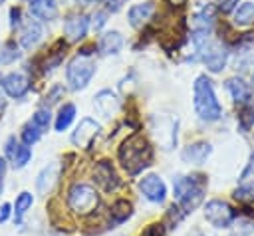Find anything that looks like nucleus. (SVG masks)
<instances>
[{
    "instance_id": "1",
    "label": "nucleus",
    "mask_w": 254,
    "mask_h": 236,
    "mask_svg": "<svg viewBox=\"0 0 254 236\" xmlns=\"http://www.w3.org/2000/svg\"><path fill=\"white\" fill-rule=\"evenodd\" d=\"M117 159H119L123 171H127V175L135 177V175L143 173V169H147L153 163V147L143 135L133 133L119 145Z\"/></svg>"
},
{
    "instance_id": "2",
    "label": "nucleus",
    "mask_w": 254,
    "mask_h": 236,
    "mask_svg": "<svg viewBox=\"0 0 254 236\" xmlns=\"http://www.w3.org/2000/svg\"><path fill=\"white\" fill-rule=\"evenodd\" d=\"M173 190L177 198V206L183 210V214L194 212L202 200L206 190V177L204 175H181L173 180Z\"/></svg>"
},
{
    "instance_id": "3",
    "label": "nucleus",
    "mask_w": 254,
    "mask_h": 236,
    "mask_svg": "<svg viewBox=\"0 0 254 236\" xmlns=\"http://www.w3.org/2000/svg\"><path fill=\"white\" fill-rule=\"evenodd\" d=\"M192 103H194V111L198 115V119L212 123L218 121L222 115V107L216 99L212 81L206 75H198L192 83Z\"/></svg>"
},
{
    "instance_id": "4",
    "label": "nucleus",
    "mask_w": 254,
    "mask_h": 236,
    "mask_svg": "<svg viewBox=\"0 0 254 236\" xmlns=\"http://www.w3.org/2000/svg\"><path fill=\"white\" fill-rule=\"evenodd\" d=\"M95 73V58H93V52L91 48H81L79 54H75L67 67H65V77H67V83H69V89L73 91H79V89H85L91 81Z\"/></svg>"
},
{
    "instance_id": "5",
    "label": "nucleus",
    "mask_w": 254,
    "mask_h": 236,
    "mask_svg": "<svg viewBox=\"0 0 254 236\" xmlns=\"http://www.w3.org/2000/svg\"><path fill=\"white\" fill-rule=\"evenodd\" d=\"M67 206L73 214L87 216V214L95 212V208L99 206V194L91 184L75 182V184H71V188L67 192Z\"/></svg>"
},
{
    "instance_id": "6",
    "label": "nucleus",
    "mask_w": 254,
    "mask_h": 236,
    "mask_svg": "<svg viewBox=\"0 0 254 236\" xmlns=\"http://www.w3.org/2000/svg\"><path fill=\"white\" fill-rule=\"evenodd\" d=\"M204 218L214 228H228L236 220V212L228 202L212 198L204 204Z\"/></svg>"
},
{
    "instance_id": "7",
    "label": "nucleus",
    "mask_w": 254,
    "mask_h": 236,
    "mask_svg": "<svg viewBox=\"0 0 254 236\" xmlns=\"http://www.w3.org/2000/svg\"><path fill=\"white\" fill-rule=\"evenodd\" d=\"M93 182L103 190V192H113L121 186V178L115 171V167L111 165V161L101 159L95 163L93 167Z\"/></svg>"
},
{
    "instance_id": "8",
    "label": "nucleus",
    "mask_w": 254,
    "mask_h": 236,
    "mask_svg": "<svg viewBox=\"0 0 254 236\" xmlns=\"http://www.w3.org/2000/svg\"><path fill=\"white\" fill-rule=\"evenodd\" d=\"M198 54H200V58H202L206 69L212 71V73L224 69V65H226V61H228V50H226L222 44H218V42H206V44L198 50Z\"/></svg>"
},
{
    "instance_id": "9",
    "label": "nucleus",
    "mask_w": 254,
    "mask_h": 236,
    "mask_svg": "<svg viewBox=\"0 0 254 236\" xmlns=\"http://www.w3.org/2000/svg\"><path fill=\"white\" fill-rule=\"evenodd\" d=\"M99 131H101V125H99L95 119L83 117V119L77 123L75 131L71 133V143H73L75 147H79V149H87V147H91V143H93V139H95V135H97Z\"/></svg>"
},
{
    "instance_id": "10",
    "label": "nucleus",
    "mask_w": 254,
    "mask_h": 236,
    "mask_svg": "<svg viewBox=\"0 0 254 236\" xmlns=\"http://www.w3.org/2000/svg\"><path fill=\"white\" fill-rule=\"evenodd\" d=\"M89 30V18L81 12H73V14H67L65 22H64V34L69 42H79L85 38Z\"/></svg>"
},
{
    "instance_id": "11",
    "label": "nucleus",
    "mask_w": 254,
    "mask_h": 236,
    "mask_svg": "<svg viewBox=\"0 0 254 236\" xmlns=\"http://www.w3.org/2000/svg\"><path fill=\"white\" fill-rule=\"evenodd\" d=\"M139 190L151 202H163L167 196V186L159 175H145L139 180Z\"/></svg>"
},
{
    "instance_id": "12",
    "label": "nucleus",
    "mask_w": 254,
    "mask_h": 236,
    "mask_svg": "<svg viewBox=\"0 0 254 236\" xmlns=\"http://www.w3.org/2000/svg\"><path fill=\"white\" fill-rule=\"evenodd\" d=\"M0 87L4 89L6 95L18 99V97H22V95L28 91L30 79H28V75L22 73V71H12V73H8V75H4V77L0 79Z\"/></svg>"
},
{
    "instance_id": "13",
    "label": "nucleus",
    "mask_w": 254,
    "mask_h": 236,
    "mask_svg": "<svg viewBox=\"0 0 254 236\" xmlns=\"http://www.w3.org/2000/svg\"><path fill=\"white\" fill-rule=\"evenodd\" d=\"M212 153V147L210 143L206 141H196V143H190L183 149L181 153V159L187 163V165H204L206 159L210 157Z\"/></svg>"
},
{
    "instance_id": "14",
    "label": "nucleus",
    "mask_w": 254,
    "mask_h": 236,
    "mask_svg": "<svg viewBox=\"0 0 254 236\" xmlns=\"http://www.w3.org/2000/svg\"><path fill=\"white\" fill-rule=\"evenodd\" d=\"M6 159L12 163L14 169H22L32 159V151H30L28 145L18 143L16 137H10L8 143H6Z\"/></svg>"
},
{
    "instance_id": "15",
    "label": "nucleus",
    "mask_w": 254,
    "mask_h": 236,
    "mask_svg": "<svg viewBox=\"0 0 254 236\" xmlns=\"http://www.w3.org/2000/svg\"><path fill=\"white\" fill-rule=\"evenodd\" d=\"M60 173H62V165H60L58 161L46 165V167L40 171L38 178H36V188H38V192H40V194H48V192L54 188L56 180L60 178Z\"/></svg>"
},
{
    "instance_id": "16",
    "label": "nucleus",
    "mask_w": 254,
    "mask_h": 236,
    "mask_svg": "<svg viewBox=\"0 0 254 236\" xmlns=\"http://www.w3.org/2000/svg\"><path fill=\"white\" fill-rule=\"evenodd\" d=\"M93 107L103 115V117H113L119 111V97L111 89H101L93 97Z\"/></svg>"
},
{
    "instance_id": "17",
    "label": "nucleus",
    "mask_w": 254,
    "mask_h": 236,
    "mask_svg": "<svg viewBox=\"0 0 254 236\" xmlns=\"http://www.w3.org/2000/svg\"><path fill=\"white\" fill-rule=\"evenodd\" d=\"M214 16H216V8L206 4L202 6L192 18H190V28L196 34H210L212 24H214Z\"/></svg>"
},
{
    "instance_id": "18",
    "label": "nucleus",
    "mask_w": 254,
    "mask_h": 236,
    "mask_svg": "<svg viewBox=\"0 0 254 236\" xmlns=\"http://www.w3.org/2000/svg\"><path fill=\"white\" fill-rule=\"evenodd\" d=\"M153 14H155V4L151 0H147V2H139V4L131 6L127 18H129V24L139 30V28H143L151 20Z\"/></svg>"
},
{
    "instance_id": "19",
    "label": "nucleus",
    "mask_w": 254,
    "mask_h": 236,
    "mask_svg": "<svg viewBox=\"0 0 254 236\" xmlns=\"http://www.w3.org/2000/svg\"><path fill=\"white\" fill-rule=\"evenodd\" d=\"M42 36H44L42 24L38 20H28L20 30V46L26 48V50H32L40 44Z\"/></svg>"
},
{
    "instance_id": "20",
    "label": "nucleus",
    "mask_w": 254,
    "mask_h": 236,
    "mask_svg": "<svg viewBox=\"0 0 254 236\" xmlns=\"http://www.w3.org/2000/svg\"><path fill=\"white\" fill-rule=\"evenodd\" d=\"M30 12L40 22H52L58 18V0H30Z\"/></svg>"
},
{
    "instance_id": "21",
    "label": "nucleus",
    "mask_w": 254,
    "mask_h": 236,
    "mask_svg": "<svg viewBox=\"0 0 254 236\" xmlns=\"http://www.w3.org/2000/svg\"><path fill=\"white\" fill-rule=\"evenodd\" d=\"M121 48H123V36L117 30L105 32L97 42V50L101 56H115L121 52Z\"/></svg>"
},
{
    "instance_id": "22",
    "label": "nucleus",
    "mask_w": 254,
    "mask_h": 236,
    "mask_svg": "<svg viewBox=\"0 0 254 236\" xmlns=\"http://www.w3.org/2000/svg\"><path fill=\"white\" fill-rule=\"evenodd\" d=\"M226 89L230 91L234 103H238V105H248L250 103L252 91H250L248 83L242 77H230V79H226Z\"/></svg>"
},
{
    "instance_id": "23",
    "label": "nucleus",
    "mask_w": 254,
    "mask_h": 236,
    "mask_svg": "<svg viewBox=\"0 0 254 236\" xmlns=\"http://www.w3.org/2000/svg\"><path fill=\"white\" fill-rule=\"evenodd\" d=\"M131 216H133V204L125 198H119L109 206V226H119L127 222Z\"/></svg>"
},
{
    "instance_id": "24",
    "label": "nucleus",
    "mask_w": 254,
    "mask_h": 236,
    "mask_svg": "<svg viewBox=\"0 0 254 236\" xmlns=\"http://www.w3.org/2000/svg\"><path fill=\"white\" fill-rule=\"evenodd\" d=\"M75 117V105L73 103H64L58 111V117H56V131L62 133L64 129L69 127V123L73 121Z\"/></svg>"
},
{
    "instance_id": "25",
    "label": "nucleus",
    "mask_w": 254,
    "mask_h": 236,
    "mask_svg": "<svg viewBox=\"0 0 254 236\" xmlns=\"http://www.w3.org/2000/svg\"><path fill=\"white\" fill-rule=\"evenodd\" d=\"M234 24L236 26L254 24V2H244L234 10Z\"/></svg>"
},
{
    "instance_id": "26",
    "label": "nucleus",
    "mask_w": 254,
    "mask_h": 236,
    "mask_svg": "<svg viewBox=\"0 0 254 236\" xmlns=\"http://www.w3.org/2000/svg\"><path fill=\"white\" fill-rule=\"evenodd\" d=\"M32 204H34V196H32V192H28V190L20 192V194L16 196V202H14V214H16V220H22V216L32 208Z\"/></svg>"
},
{
    "instance_id": "27",
    "label": "nucleus",
    "mask_w": 254,
    "mask_h": 236,
    "mask_svg": "<svg viewBox=\"0 0 254 236\" xmlns=\"http://www.w3.org/2000/svg\"><path fill=\"white\" fill-rule=\"evenodd\" d=\"M232 196H234V200H238L240 204H252V202H254V180L242 182L238 188H234Z\"/></svg>"
},
{
    "instance_id": "28",
    "label": "nucleus",
    "mask_w": 254,
    "mask_h": 236,
    "mask_svg": "<svg viewBox=\"0 0 254 236\" xmlns=\"http://www.w3.org/2000/svg\"><path fill=\"white\" fill-rule=\"evenodd\" d=\"M42 133H44V131H42L38 125H34V123L30 121V123H26V125L22 127V143L28 145V147L34 145V143H38L40 137H42Z\"/></svg>"
},
{
    "instance_id": "29",
    "label": "nucleus",
    "mask_w": 254,
    "mask_h": 236,
    "mask_svg": "<svg viewBox=\"0 0 254 236\" xmlns=\"http://www.w3.org/2000/svg\"><path fill=\"white\" fill-rule=\"evenodd\" d=\"M252 125H254V107L248 103V105H242V109L238 113V127L242 131H248V129H252Z\"/></svg>"
},
{
    "instance_id": "30",
    "label": "nucleus",
    "mask_w": 254,
    "mask_h": 236,
    "mask_svg": "<svg viewBox=\"0 0 254 236\" xmlns=\"http://www.w3.org/2000/svg\"><path fill=\"white\" fill-rule=\"evenodd\" d=\"M183 210L179 208V206H171L169 210H167V216H165V220H163V224H165V228H177L179 224H181V220H183Z\"/></svg>"
},
{
    "instance_id": "31",
    "label": "nucleus",
    "mask_w": 254,
    "mask_h": 236,
    "mask_svg": "<svg viewBox=\"0 0 254 236\" xmlns=\"http://www.w3.org/2000/svg\"><path fill=\"white\" fill-rule=\"evenodd\" d=\"M50 121H52V113H50V109H38L36 113H34V117H32V123L34 125H38L42 131H46L48 127H50Z\"/></svg>"
},
{
    "instance_id": "32",
    "label": "nucleus",
    "mask_w": 254,
    "mask_h": 236,
    "mask_svg": "<svg viewBox=\"0 0 254 236\" xmlns=\"http://www.w3.org/2000/svg\"><path fill=\"white\" fill-rule=\"evenodd\" d=\"M141 236H167V228L163 222H153L141 232Z\"/></svg>"
},
{
    "instance_id": "33",
    "label": "nucleus",
    "mask_w": 254,
    "mask_h": 236,
    "mask_svg": "<svg viewBox=\"0 0 254 236\" xmlns=\"http://www.w3.org/2000/svg\"><path fill=\"white\" fill-rule=\"evenodd\" d=\"M230 236H254V224L252 222H240L234 226Z\"/></svg>"
},
{
    "instance_id": "34",
    "label": "nucleus",
    "mask_w": 254,
    "mask_h": 236,
    "mask_svg": "<svg viewBox=\"0 0 254 236\" xmlns=\"http://www.w3.org/2000/svg\"><path fill=\"white\" fill-rule=\"evenodd\" d=\"M105 22H107V12H105V10H97L95 14H91L89 26H91L93 30H101V28L105 26Z\"/></svg>"
},
{
    "instance_id": "35",
    "label": "nucleus",
    "mask_w": 254,
    "mask_h": 236,
    "mask_svg": "<svg viewBox=\"0 0 254 236\" xmlns=\"http://www.w3.org/2000/svg\"><path fill=\"white\" fill-rule=\"evenodd\" d=\"M20 56V52H18V48H16V44L14 42H8L6 46H4V54H2V61H12V59H16Z\"/></svg>"
},
{
    "instance_id": "36",
    "label": "nucleus",
    "mask_w": 254,
    "mask_h": 236,
    "mask_svg": "<svg viewBox=\"0 0 254 236\" xmlns=\"http://www.w3.org/2000/svg\"><path fill=\"white\" fill-rule=\"evenodd\" d=\"M62 95H64V87H60V85L52 87V91L46 95V109H50V105H52V103H56Z\"/></svg>"
},
{
    "instance_id": "37",
    "label": "nucleus",
    "mask_w": 254,
    "mask_h": 236,
    "mask_svg": "<svg viewBox=\"0 0 254 236\" xmlns=\"http://www.w3.org/2000/svg\"><path fill=\"white\" fill-rule=\"evenodd\" d=\"M125 2L127 0H103V6H105V12H119Z\"/></svg>"
},
{
    "instance_id": "38",
    "label": "nucleus",
    "mask_w": 254,
    "mask_h": 236,
    "mask_svg": "<svg viewBox=\"0 0 254 236\" xmlns=\"http://www.w3.org/2000/svg\"><path fill=\"white\" fill-rule=\"evenodd\" d=\"M10 208H12V206H10L8 202L0 204V222H6V220H8V216H10V212H12Z\"/></svg>"
},
{
    "instance_id": "39",
    "label": "nucleus",
    "mask_w": 254,
    "mask_h": 236,
    "mask_svg": "<svg viewBox=\"0 0 254 236\" xmlns=\"http://www.w3.org/2000/svg\"><path fill=\"white\" fill-rule=\"evenodd\" d=\"M4 173H6V159L0 157V188H2V177H4Z\"/></svg>"
},
{
    "instance_id": "40",
    "label": "nucleus",
    "mask_w": 254,
    "mask_h": 236,
    "mask_svg": "<svg viewBox=\"0 0 254 236\" xmlns=\"http://www.w3.org/2000/svg\"><path fill=\"white\" fill-rule=\"evenodd\" d=\"M18 18H20V10H18V8H12V26H16V24L20 22Z\"/></svg>"
},
{
    "instance_id": "41",
    "label": "nucleus",
    "mask_w": 254,
    "mask_h": 236,
    "mask_svg": "<svg viewBox=\"0 0 254 236\" xmlns=\"http://www.w3.org/2000/svg\"><path fill=\"white\" fill-rule=\"evenodd\" d=\"M79 4H83V6H87V4H93V2H97V0H77Z\"/></svg>"
},
{
    "instance_id": "42",
    "label": "nucleus",
    "mask_w": 254,
    "mask_h": 236,
    "mask_svg": "<svg viewBox=\"0 0 254 236\" xmlns=\"http://www.w3.org/2000/svg\"><path fill=\"white\" fill-rule=\"evenodd\" d=\"M4 107V97H2V93H0V109Z\"/></svg>"
},
{
    "instance_id": "43",
    "label": "nucleus",
    "mask_w": 254,
    "mask_h": 236,
    "mask_svg": "<svg viewBox=\"0 0 254 236\" xmlns=\"http://www.w3.org/2000/svg\"><path fill=\"white\" fill-rule=\"evenodd\" d=\"M252 87H254V73H252Z\"/></svg>"
},
{
    "instance_id": "44",
    "label": "nucleus",
    "mask_w": 254,
    "mask_h": 236,
    "mask_svg": "<svg viewBox=\"0 0 254 236\" xmlns=\"http://www.w3.org/2000/svg\"><path fill=\"white\" fill-rule=\"evenodd\" d=\"M173 2H175V0H173Z\"/></svg>"
}]
</instances>
